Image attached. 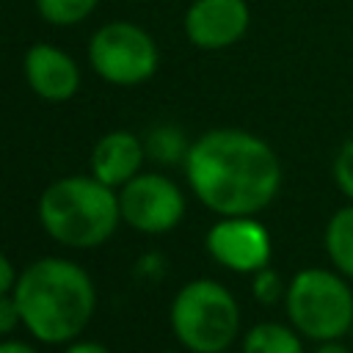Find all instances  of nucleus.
<instances>
[{"mask_svg": "<svg viewBox=\"0 0 353 353\" xmlns=\"http://www.w3.org/2000/svg\"><path fill=\"white\" fill-rule=\"evenodd\" d=\"M350 342H353V328H350Z\"/></svg>", "mask_w": 353, "mask_h": 353, "instance_id": "obj_24", "label": "nucleus"}, {"mask_svg": "<svg viewBox=\"0 0 353 353\" xmlns=\"http://www.w3.org/2000/svg\"><path fill=\"white\" fill-rule=\"evenodd\" d=\"M41 229L66 248H99L121 223L116 188L94 174L61 176L50 182L36 204Z\"/></svg>", "mask_w": 353, "mask_h": 353, "instance_id": "obj_3", "label": "nucleus"}, {"mask_svg": "<svg viewBox=\"0 0 353 353\" xmlns=\"http://www.w3.org/2000/svg\"><path fill=\"white\" fill-rule=\"evenodd\" d=\"M312 353H353V350L342 345V339H325V342H317Z\"/></svg>", "mask_w": 353, "mask_h": 353, "instance_id": "obj_21", "label": "nucleus"}, {"mask_svg": "<svg viewBox=\"0 0 353 353\" xmlns=\"http://www.w3.org/2000/svg\"><path fill=\"white\" fill-rule=\"evenodd\" d=\"M25 80L44 102H66L80 88V69L72 55L55 44H33L22 61Z\"/></svg>", "mask_w": 353, "mask_h": 353, "instance_id": "obj_10", "label": "nucleus"}, {"mask_svg": "<svg viewBox=\"0 0 353 353\" xmlns=\"http://www.w3.org/2000/svg\"><path fill=\"white\" fill-rule=\"evenodd\" d=\"M94 72L113 85H141L160 63L154 39L132 22H108L88 41Z\"/></svg>", "mask_w": 353, "mask_h": 353, "instance_id": "obj_6", "label": "nucleus"}, {"mask_svg": "<svg viewBox=\"0 0 353 353\" xmlns=\"http://www.w3.org/2000/svg\"><path fill=\"white\" fill-rule=\"evenodd\" d=\"M0 353H39V350L19 339H0Z\"/></svg>", "mask_w": 353, "mask_h": 353, "instance_id": "obj_22", "label": "nucleus"}, {"mask_svg": "<svg viewBox=\"0 0 353 353\" xmlns=\"http://www.w3.org/2000/svg\"><path fill=\"white\" fill-rule=\"evenodd\" d=\"M254 281H251V292H254V301L262 303V306H273L279 301H284V292H287V284L281 281V276L273 270V268H259L256 273H251Z\"/></svg>", "mask_w": 353, "mask_h": 353, "instance_id": "obj_16", "label": "nucleus"}, {"mask_svg": "<svg viewBox=\"0 0 353 353\" xmlns=\"http://www.w3.org/2000/svg\"><path fill=\"white\" fill-rule=\"evenodd\" d=\"M221 353H229V350H221Z\"/></svg>", "mask_w": 353, "mask_h": 353, "instance_id": "obj_25", "label": "nucleus"}, {"mask_svg": "<svg viewBox=\"0 0 353 353\" xmlns=\"http://www.w3.org/2000/svg\"><path fill=\"white\" fill-rule=\"evenodd\" d=\"M160 353H176V350H160Z\"/></svg>", "mask_w": 353, "mask_h": 353, "instance_id": "obj_23", "label": "nucleus"}, {"mask_svg": "<svg viewBox=\"0 0 353 353\" xmlns=\"http://www.w3.org/2000/svg\"><path fill=\"white\" fill-rule=\"evenodd\" d=\"M210 256L232 273H256L270 262V234L254 215H223L207 232Z\"/></svg>", "mask_w": 353, "mask_h": 353, "instance_id": "obj_8", "label": "nucleus"}, {"mask_svg": "<svg viewBox=\"0 0 353 353\" xmlns=\"http://www.w3.org/2000/svg\"><path fill=\"white\" fill-rule=\"evenodd\" d=\"M17 270H14V262L0 251V295H8L14 292V284H17Z\"/></svg>", "mask_w": 353, "mask_h": 353, "instance_id": "obj_19", "label": "nucleus"}, {"mask_svg": "<svg viewBox=\"0 0 353 353\" xmlns=\"http://www.w3.org/2000/svg\"><path fill=\"white\" fill-rule=\"evenodd\" d=\"M185 176L193 196L215 215H256L279 196L281 163L259 135L218 127L190 143Z\"/></svg>", "mask_w": 353, "mask_h": 353, "instance_id": "obj_1", "label": "nucleus"}, {"mask_svg": "<svg viewBox=\"0 0 353 353\" xmlns=\"http://www.w3.org/2000/svg\"><path fill=\"white\" fill-rule=\"evenodd\" d=\"M143 157H146V146L138 135L127 130H113L94 143L91 174L110 188H121L135 174H141Z\"/></svg>", "mask_w": 353, "mask_h": 353, "instance_id": "obj_11", "label": "nucleus"}, {"mask_svg": "<svg viewBox=\"0 0 353 353\" xmlns=\"http://www.w3.org/2000/svg\"><path fill=\"white\" fill-rule=\"evenodd\" d=\"M290 325L312 342L342 339L353 328V290L339 270L303 268L284 292Z\"/></svg>", "mask_w": 353, "mask_h": 353, "instance_id": "obj_5", "label": "nucleus"}, {"mask_svg": "<svg viewBox=\"0 0 353 353\" xmlns=\"http://www.w3.org/2000/svg\"><path fill=\"white\" fill-rule=\"evenodd\" d=\"M61 353H110L102 342H94V339H72Z\"/></svg>", "mask_w": 353, "mask_h": 353, "instance_id": "obj_20", "label": "nucleus"}, {"mask_svg": "<svg viewBox=\"0 0 353 353\" xmlns=\"http://www.w3.org/2000/svg\"><path fill=\"white\" fill-rule=\"evenodd\" d=\"M325 254L345 279L353 281V201L339 207L325 223Z\"/></svg>", "mask_w": 353, "mask_h": 353, "instance_id": "obj_12", "label": "nucleus"}, {"mask_svg": "<svg viewBox=\"0 0 353 353\" xmlns=\"http://www.w3.org/2000/svg\"><path fill=\"white\" fill-rule=\"evenodd\" d=\"M168 323L185 350L221 353L229 350L240 334V306L221 281L193 279L174 295Z\"/></svg>", "mask_w": 353, "mask_h": 353, "instance_id": "obj_4", "label": "nucleus"}, {"mask_svg": "<svg viewBox=\"0 0 353 353\" xmlns=\"http://www.w3.org/2000/svg\"><path fill=\"white\" fill-rule=\"evenodd\" d=\"M303 336L284 323L265 320L245 331L240 353H303Z\"/></svg>", "mask_w": 353, "mask_h": 353, "instance_id": "obj_13", "label": "nucleus"}, {"mask_svg": "<svg viewBox=\"0 0 353 353\" xmlns=\"http://www.w3.org/2000/svg\"><path fill=\"white\" fill-rule=\"evenodd\" d=\"M121 223L143 234H165L182 223L185 196L179 185L163 174H135L119 188Z\"/></svg>", "mask_w": 353, "mask_h": 353, "instance_id": "obj_7", "label": "nucleus"}, {"mask_svg": "<svg viewBox=\"0 0 353 353\" xmlns=\"http://www.w3.org/2000/svg\"><path fill=\"white\" fill-rule=\"evenodd\" d=\"M11 295L25 331L44 345H69L97 312L94 279L66 256H41L25 265Z\"/></svg>", "mask_w": 353, "mask_h": 353, "instance_id": "obj_2", "label": "nucleus"}, {"mask_svg": "<svg viewBox=\"0 0 353 353\" xmlns=\"http://www.w3.org/2000/svg\"><path fill=\"white\" fill-rule=\"evenodd\" d=\"M99 0H36V8L50 25H77L83 22Z\"/></svg>", "mask_w": 353, "mask_h": 353, "instance_id": "obj_15", "label": "nucleus"}, {"mask_svg": "<svg viewBox=\"0 0 353 353\" xmlns=\"http://www.w3.org/2000/svg\"><path fill=\"white\" fill-rule=\"evenodd\" d=\"M331 171H334V182H336V188L342 190V196L353 201V138H347V141L339 146Z\"/></svg>", "mask_w": 353, "mask_h": 353, "instance_id": "obj_17", "label": "nucleus"}, {"mask_svg": "<svg viewBox=\"0 0 353 353\" xmlns=\"http://www.w3.org/2000/svg\"><path fill=\"white\" fill-rule=\"evenodd\" d=\"M248 22L245 0H193L185 11V36L201 50H223L245 36Z\"/></svg>", "mask_w": 353, "mask_h": 353, "instance_id": "obj_9", "label": "nucleus"}, {"mask_svg": "<svg viewBox=\"0 0 353 353\" xmlns=\"http://www.w3.org/2000/svg\"><path fill=\"white\" fill-rule=\"evenodd\" d=\"M143 146H146V154L154 157L157 163H176V160L185 163V154H188V149H190V143L185 141V135H182L176 127H168V124L154 127V130L146 135Z\"/></svg>", "mask_w": 353, "mask_h": 353, "instance_id": "obj_14", "label": "nucleus"}, {"mask_svg": "<svg viewBox=\"0 0 353 353\" xmlns=\"http://www.w3.org/2000/svg\"><path fill=\"white\" fill-rule=\"evenodd\" d=\"M22 325V314H19V306L14 301V295H0V336H8L14 334L17 328Z\"/></svg>", "mask_w": 353, "mask_h": 353, "instance_id": "obj_18", "label": "nucleus"}]
</instances>
